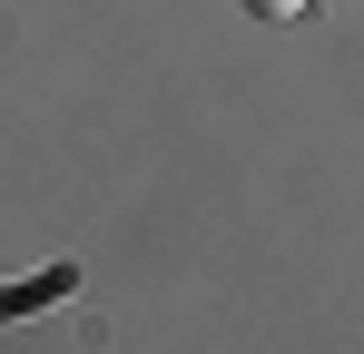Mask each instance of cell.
<instances>
[{
  "instance_id": "cell-1",
  "label": "cell",
  "mask_w": 364,
  "mask_h": 354,
  "mask_svg": "<svg viewBox=\"0 0 364 354\" xmlns=\"http://www.w3.org/2000/svg\"><path fill=\"white\" fill-rule=\"evenodd\" d=\"M69 286H79V266H50L40 286H10V295H0V315H30V305H50V295H69Z\"/></svg>"
},
{
  "instance_id": "cell-2",
  "label": "cell",
  "mask_w": 364,
  "mask_h": 354,
  "mask_svg": "<svg viewBox=\"0 0 364 354\" xmlns=\"http://www.w3.org/2000/svg\"><path fill=\"white\" fill-rule=\"evenodd\" d=\"M305 0H246V20H296Z\"/></svg>"
}]
</instances>
